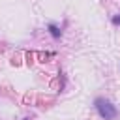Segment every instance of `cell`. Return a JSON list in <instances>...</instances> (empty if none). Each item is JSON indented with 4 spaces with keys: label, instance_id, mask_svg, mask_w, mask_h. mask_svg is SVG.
Instances as JSON below:
<instances>
[{
    "label": "cell",
    "instance_id": "6da1fadb",
    "mask_svg": "<svg viewBox=\"0 0 120 120\" xmlns=\"http://www.w3.org/2000/svg\"><path fill=\"white\" fill-rule=\"evenodd\" d=\"M94 107H96L98 114H99L103 120H114V118L118 116V109H116L109 99H105V98H96Z\"/></svg>",
    "mask_w": 120,
    "mask_h": 120
},
{
    "label": "cell",
    "instance_id": "7a4b0ae2",
    "mask_svg": "<svg viewBox=\"0 0 120 120\" xmlns=\"http://www.w3.org/2000/svg\"><path fill=\"white\" fill-rule=\"evenodd\" d=\"M47 28H49V34H51V36H52L54 39H60V36H62V30H60V28H58V26H56L54 22H51V24H49Z\"/></svg>",
    "mask_w": 120,
    "mask_h": 120
},
{
    "label": "cell",
    "instance_id": "3957f363",
    "mask_svg": "<svg viewBox=\"0 0 120 120\" xmlns=\"http://www.w3.org/2000/svg\"><path fill=\"white\" fill-rule=\"evenodd\" d=\"M112 24L120 26V15H114V17H112Z\"/></svg>",
    "mask_w": 120,
    "mask_h": 120
},
{
    "label": "cell",
    "instance_id": "277c9868",
    "mask_svg": "<svg viewBox=\"0 0 120 120\" xmlns=\"http://www.w3.org/2000/svg\"><path fill=\"white\" fill-rule=\"evenodd\" d=\"M22 120H30V118H22Z\"/></svg>",
    "mask_w": 120,
    "mask_h": 120
}]
</instances>
